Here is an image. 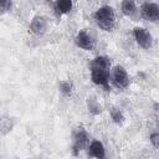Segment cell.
I'll list each match as a JSON object with an SVG mask.
<instances>
[{
    "label": "cell",
    "mask_w": 159,
    "mask_h": 159,
    "mask_svg": "<svg viewBox=\"0 0 159 159\" xmlns=\"http://www.w3.org/2000/svg\"><path fill=\"white\" fill-rule=\"evenodd\" d=\"M96 25L106 32H112L116 26V12L111 5H102L93 12Z\"/></svg>",
    "instance_id": "cell-1"
},
{
    "label": "cell",
    "mask_w": 159,
    "mask_h": 159,
    "mask_svg": "<svg viewBox=\"0 0 159 159\" xmlns=\"http://www.w3.org/2000/svg\"><path fill=\"white\" fill-rule=\"evenodd\" d=\"M91 137L88 134V132L84 128H78L75 132L73 135V142H72V154L73 155H78V153L81 150H87L89 143H91Z\"/></svg>",
    "instance_id": "cell-2"
},
{
    "label": "cell",
    "mask_w": 159,
    "mask_h": 159,
    "mask_svg": "<svg viewBox=\"0 0 159 159\" xmlns=\"http://www.w3.org/2000/svg\"><path fill=\"white\" fill-rule=\"evenodd\" d=\"M139 14L142 19L148 22H159V4L145 1L139 6Z\"/></svg>",
    "instance_id": "cell-3"
},
{
    "label": "cell",
    "mask_w": 159,
    "mask_h": 159,
    "mask_svg": "<svg viewBox=\"0 0 159 159\" xmlns=\"http://www.w3.org/2000/svg\"><path fill=\"white\" fill-rule=\"evenodd\" d=\"M111 82L117 88H127L129 86V76L122 65H117L111 70Z\"/></svg>",
    "instance_id": "cell-4"
},
{
    "label": "cell",
    "mask_w": 159,
    "mask_h": 159,
    "mask_svg": "<svg viewBox=\"0 0 159 159\" xmlns=\"http://www.w3.org/2000/svg\"><path fill=\"white\" fill-rule=\"evenodd\" d=\"M133 37L137 42V45L143 50H149L153 46V36L150 31L145 27L137 26L133 29Z\"/></svg>",
    "instance_id": "cell-5"
},
{
    "label": "cell",
    "mask_w": 159,
    "mask_h": 159,
    "mask_svg": "<svg viewBox=\"0 0 159 159\" xmlns=\"http://www.w3.org/2000/svg\"><path fill=\"white\" fill-rule=\"evenodd\" d=\"M73 41H75V45H76L78 48L84 50V51H93L94 47H96V40H94L93 36H92L88 31H86V30H80V31L76 34Z\"/></svg>",
    "instance_id": "cell-6"
},
{
    "label": "cell",
    "mask_w": 159,
    "mask_h": 159,
    "mask_svg": "<svg viewBox=\"0 0 159 159\" xmlns=\"http://www.w3.org/2000/svg\"><path fill=\"white\" fill-rule=\"evenodd\" d=\"M91 80L94 84L102 87L104 91H111V72L109 71H104V70H99L96 67H91Z\"/></svg>",
    "instance_id": "cell-7"
},
{
    "label": "cell",
    "mask_w": 159,
    "mask_h": 159,
    "mask_svg": "<svg viewBox=\"0 0 159 159\" xmlns=\"http://www.w3.org/2000/svg\"><path fill=\"white\" fill-rule=\"evenodd\" d=\"M88 157L94 159H107V152L104 144L99 139H92L87 148Z\"/></svg>",
    "instance_id": "cell-8"
},
{
    "label": "cell",
    "mask_w": 159,
    "mask_h": 159,
    "mask_svg": "<svg viewBox=\"0 0 159 159\" xmlns=\"http://www.w3.org/2000/svg\"><path fill=\"white\" fill-rule=\"evenodd\" d=\"M47 30V20L42 15H36L30 22V31L36 36H42Z\"/></svg>",
    "instance_id": "cell-9"
},
{
    "label": "cell",
    "mask_w": 159,
    "mask_h": 159,
    "mask_svg": "<svg viewBox=\"0 0 159 159\" xmlns=\"http://www.w3.org/2000/svg\"><path fill=\"white\" fill-rule=\"evenodd\" d=\"M73 7V2L71 0H57L53 2V12L56 17H61L62 15L68 14Z\"/></svg>",
    "instance_id": "cell-10"
},
{
    "label": "cell",
    "mask_w": 159,
    "mask_h": 159,
    "mask_svg": "<svg viewBox=\"0 0 159 159\" xmlns=\"http://www.w3.org/2000/svg\"><path fill=\"white\" fill-rule=\"evenodd\" d=\"M91 67H96V68H99V70H104V71H109L112 70V63H111V58L108 56H104V55H99V56H96L92 62H91Z\"/></svg>",
    "instance_id": "cell-11"
},
{
    "label": "cell",
    "mask_w": 159,
    "mask_h": 159,
    "mask_svg": "<svg viewBox=\"0 0 159 159\" xmlns=\"http://www.w3.org/2000/svg\"><path fill=\"white\" fill-rule=\"evenodd\" d=\"M120 10H122V14L124 16H128V17H134L138 14V6L132 0L122 1L120 2Z\"/></svg>",
    "instance_id": "cell-12"
},
{
    "label": "cell",
    "mask_w": 159,
    "mask_h": 159,
    "mask_svg": "<svg viewBox=\"0 0 159 159\" xmlns=\"http://www.w3.org/2000/svg\"><path fill=\"white\" fill-rule=\"evenodd\" d=\"M109 114H111L112 120H113L116 124H122V123L124 122V119H125V117H124L122 109L118 108V107H112L111 111H109Z\"/></svg>",
    "instance_id": "cell-13"
},
{
    "label": "cell",
    "mask_w": 159,
    "mask_h": 159,
    "mask_svg": "<svg viewBox=\"0 0 159 159\" xmlns=\"http://www.w3.org/2000/svg\"><path fill=\"white\" fill-rule=\"evenodd\" d=\"M58 89L60 92L63 94V96H71L72 94V91H73V86H72V82L71 81H67V80H63L58 83Z\"/></svg>",
    "instance_id": "cell-14"
},
{
    "label": "cell",
    "mask_w": 159,
    "mask_h": 159,
    "mask_svg": "<svg viewBox=\"0 0 159 159\" xmlns=\"http://www.w3.org/2000/svg\"><path fill=\"white\" fill-rule=\"evenodd\" d=\"M87 106H88V111H89V113H92L93 116H97V114H99L101 112H102V107H101V104L94 99V98H89L88 97V99H87Z\"/></svg>",
    "instance_id": "cell-15"
},
{
    "label": "cell",
    "mask_w": 159,
    "mask_h": 159,
    "mask_svg": "<svg viewBox=\"0 0 159 159\" xmlns=\"http://www.w3.org/2000/svg\"><path fill=\"white\" fill-rule=\"evenodd\" d=\"M149 142H150V144H152L157 150H159V133H158V132L150 133V135H149Z\"/></svg>",
    "instance_id": "cell-16"
},
{
    "label": "cell",
    "mask_w": 159,
    "mask_h": 159,
    "mask_svg": "<svg viewBox=\"0 0 159 159\" xmlns=\"http://www.w3.org/2000/svg\"><path fill=\"white\" fill-rule=\"evenodd\" d=\"M11 6H12V2L11 1H2L1 4H0V10H1V12H6V11H9L10 9H11Z\"/></svg>",
    "instance_id": "cell-17"
}]
</instances>
